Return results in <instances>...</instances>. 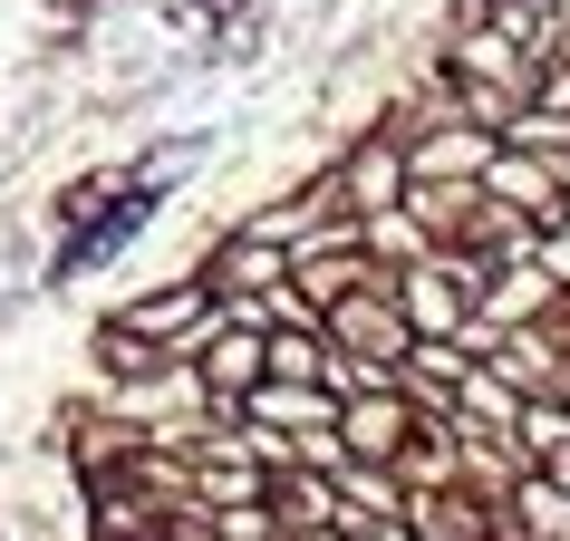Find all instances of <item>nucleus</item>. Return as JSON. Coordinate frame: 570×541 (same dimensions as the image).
<instances>
[{"mask_svg": "<svg viewBox=\"0 0 570 541\" xmlns=\"http://www.w3.org/2000/svg\"><path fill=\"white\" fill-rule=\"evenodd\" d=\"M474 301H483V262L474 252H425V262L396 270V309H406L416 338H454L474 319Z\"/></svg>", "mask_w": 570, "mask_h": 541, "instance_id": "nucleus-1", "label": "nucleus"}, {"mask_svg": "<svg viewBox=\"0 0 570 541\" xmlns=\"http://www.w3.org/2000/svg\"><path fill=\"white\" fill-rule=\"evenodd\" d=\"M435 59H445L454 88H493V97L522 107V97H532V59H541V49L512 30V20H464V30L435 39Z\"/></svg>", "mask_w": 570, "mask_h": 541, "instance_id": "nucleus-2", "label": "nucleus"}, {"mask_svg": "<svg viewBox=\"0 0 570 541\" xmlns=\"http://www.w3.org/2000/svg\"><path fill=\"white\" fill-rule=\"evenodd\" d=\"M194 270H204L213 301H271V291L291 281V242H271V233H252V223L223 213V233L194 252Z\"/></svg>", "mask_w": 570, "mask_h": 541, "instance_id": "nucleus-3", "label": "nucleus"}, {"mask_svg": "<svg viewBox=\"0 0 570 541\" xmlns=\"http://www.w3.org/2000/svg\"><path fill=\"white\" fill-rule=\"evenodd\" d=\"M320 338H330L338 358H367V367H396L406 358V309H396V281H367V291H338L320 309Z\"/></svg>", "mask_w": 570, "mask_h": 541, "instance_id": "nucleus-4", "label": "nucleus"}, {"mask_svg": "<svg viewBox=\"0 0 570 541\" xmlns=\"http://www.w3.org/2000/svg\"><path fill=\"white\" fill-rule=\"evenodd\" d=\"M330 175H338V204H348V213H387V204H406V136H387L377 117L348 126V136L330 146Z\"/></svg>", "mask_w": 570, "mask_h": 541, "instance_id": "nucleus-5", "label": "nucleus"}, {"mask_svg": "<svg viewBox=\"0 0 570 541\" xmlns=\"http://www.w3.org/2000/svg\"><path fill=\"white\" fill-rule=\"evenodd\" d=\"M117 309H126V319H136V329L155 338V348H175V358H184V348H194V338L213 329V319H223V301L204 291V270H165V281H136V291H126Z\"/></svg>", "mask_w": 570, "mask_h": 541, "instance_id": "nucleus-6", "label": "nucleus"}, {"mask_svg": "<svg viewBox=\"0 0 570 541\" xmlns=\"http://www.w3.org/2000/svg\"><path fill=\"white\" fill-rule=\"evenodd\" d=\"M338 445H348V464H396V454L416 445V406H406V387H348L338 396Z\"/></svg>", "mask_w": 570, "mask_h": 541, "instance_id": "nucleus-7", "label": "nucleus"}, {"mask_svg": "<svg viewBox=\"0 0 570 541\" xmlns=\"http://www.w3.org/2000/svg\"><path fill=\"white\" fill-rule=\"evenodd\" d=\"M262 338L271 329H242V319H213L184 358H194V377H204V396H213V416H233L242 396L262 387Z\"/></svg>", "mask_w": 570, "mask_h": 541, "instance_id": "nucleus-8", "label": "nucleus"}, {"mask_svg": "<svg viewBox=\"0 0 570 541\" xmlns=\"http://www.w3.org/2000/svg\"><path fill=\"white\" fill-rule=\"evenodd\" d=\"M483 358L503 367L522 396H561L570 387V338H561V319L541 309V319H512V329H493V348Z\"/></svg>", "mask_w": 570, "mask_h": 541, "instance_id": "nucleus-9", "label": "nucleus"}, {"mask_svg": "<svg viewBox=\"0 0 570 541\" xmlns=\"http://www.w3.org/2000/svg\"><path fill=\"white\" fill-rule=\"evenodd\" d=\"M483 204H503V213H522V223H561V165L551 155H532V146H493V165H483Z\"/></svg>", "mask_w": 570, "mask_h": 541, "instance_id": "nucleus-10", "label": "nucleus"}, {"mask_svg": "<svg viewBox=\"0 0 570 541\" xmlns=\"http://www.w3.org/2000/svg\"><path fill=\"white\" fill-rule=\"evenodd\" d=\"M493 146H503V136L445 117V126H425V136H406V184H474L483 165H493Z\"/></svg>", "mask_w": 570, "mask_h": 541, "instance_id": "nucleus-11", "label": "nucleus"}, {"mask_svg": "<svg viewBox=\"0 0 570 541\" xmlns=\"http://www.w3.org/2000/svg\"><path fill=\"white\" fill-rule=\"evenodd\" d=\"M175 358V348H155L126 309H107V319H88V387L97 396H117V387H136V377H155V367Z\"/></svg>", "mask_w": 570, "mask_h": 541, "instance_id": "nucleus-12", "label": "nucleus"}, {"mask_svg": "<svg viewBox=\"0 0 570 541\" xmlns=\"http://www.w3.org/2000/svg\"><path fill=\"white\" fill-rule=\"evenodd\" d=\"M233 146V136H223V126H165V136H155L146 155H136V165H126V175L146 184V194H165V204H175V184H194L213 165V155Z\"/></svg>", "mask_w": 570, "mask_h": 541, "instance_id": "nucleus-13", "label": "nucleus"}, {"mask_svg": "<svg viewBox=\"0 0 570 541\" xmlns=\"http://www.w3.org/2000/svg\"><path fill=\"white\" fill-rule=\"evenodd\" d=\"M262 503L281 532H320V522H338L348 532V503H338V474H320V464H281V474L262 483Z\"/></svg>", "mask_w": 570, "mask_h": 541, "instance_id": "nucleus-14", "label": "nucleus"}, {"mask_svg": "<svg viewBox=\"0 0 570 541\" xmlns=\"http://www.w3.org/2000/svg\"><path fill=\"white\" fill-rule=\"evenodd\" d=\"M233 416H242V425H271V435H309V425L338 416V396H330V387H301V377H262Z\"/></svg>", "mask_w": 570, "mask_h": 541, "instance_id": "nucleus-15", "label": "nucleus"}, {"mask_svg": "<svg viewBox=\"0 0 570 541\" xmlns=\"http://www.w3.org/2000/svg\"><path fill=\"white\" fill-rule=\"evenodd\" d=\"M406 213L425 223V242L435 252H464L483 223V184H406Z\"/></svg>", "mask_w": 570, "mask_h": 541, "instance_id": "nucleus-16", "label": "nucleus"}, {"mask_svg": "<svg viewBox=\"0 0 570 541\" xmlns=\"http://www.w3.org/2000/svg\"><path fill=\"white\" fill-rule=\"evenodd\" d=\"M512 416H522V387H512L493 358H474L454 377V425H464V435H512Z\"/></svg>", "mask_w": 570, "mask_h": 541, "instance_id": "nucleus-17", "label": "nucleus"}, {"mask_svg": "<svg viewBox=\"0 0 570 541\" xmlns=\"http://www.w3.org/2000/svg\"><path fill=\"white\" fill-rule=\"evenodd\" d=\"M338 503H348V532L406 522V474H396V464H338Z\"/></svg>", "mask_w": 570, "mask_h": 541, "instance_id": "nucleus-18", "label": "nucleus"}, {"mask_svg": "<svg viewBox=\"0 0 570 541\" xmlns=\"http://www.w3.org/2000/svg\"><path fill=\"white\" fill-rule=\"evenodd\" d=\"M358 252L377 270H406V262H425V252H435V242H425V223L406 204H387V213H358Z\"/></svg>", "mask_w": 570, "mask_h": 541, "instance_id": "nucleus-19", "label": "nucleus"}, {"mask_svg": "<svg viewBox=\"0 0 570 541\" xmlns=\"http://www.w3.org/2000/svg\"><path fill=\"white\" fill-rule=\"evenodd\" d=\"M262 377H301V387H320V377H330V338H320V329H271L262 338Z\"/></svg>", "mask_w": 570, "mask_h": 541, "instance_id": "nucleus-20", "label": "nucleus"}, {"mask_svg": "<svg viewBox=\"0 0 570 541\" xmlns=\"http://www.w3.org/2000/svg\"><path fill=\"white\" fill-rule=\"evenodd\" d=\"M512 445H522V464L561 454V445H570V396H522V416H512Z\"/></svg>", "mask_w": 570, "mask_h": 541, "instance_id": "nucleus-21", "label": "nucleus"}, {"mask_svg": "<svg viewBox=\"0 0 570 541\" xmlns=\"http://www.w3.org/2000/svg\"><path fill=\"white\" fill-rule=\"evenodd\" d=\"M532 474H551V483H561V493H570V445H561V454H541Z\"/></svg>", "mask_w": 570, "mask_h": 541, "instance_id": "nucleus-22", "label": "nucleus"}, {"mask_svg": "<svg viewBox=\"0 0 570 541\" xmlns=\"http://www.w3.org/2000/svg\"><path fill=\"white\" fill-rule=\"evenodd\" d=\"M551 49H570V0H551Z\"/></svg>", "mask_w": 570, "mask_h": 541, "instance_id": "nucleus-23", "label": "nucleus"}, {"mask_svg": "<svg viewBox=\"0 0 570 541\" xmlns=\"http://www.w3.org/2000/svg\"><path fill=\"white\" fill-rule=\"evenodd\" d=\"M281 541H348V532H338V522H320V532H281Z\"/></svg>", "mask_w": 570, "mask_h": 541, "instance_id": "nucleus-24", "label": "nucleus"}, {"mask_svg": "<svg viewBox=\"0 0 570 541\" xmlns=\"http://www.w3.org/2000/svg\"><path fill=\"white\" fill-rule=\"evenodd\" d=\"M561 541H570V522H561Z\"/></svg>", "mask_w": 570, "mask_h": 541, "instance_id": "nucleus-25", "label": "nucleus"}]
</instances>
